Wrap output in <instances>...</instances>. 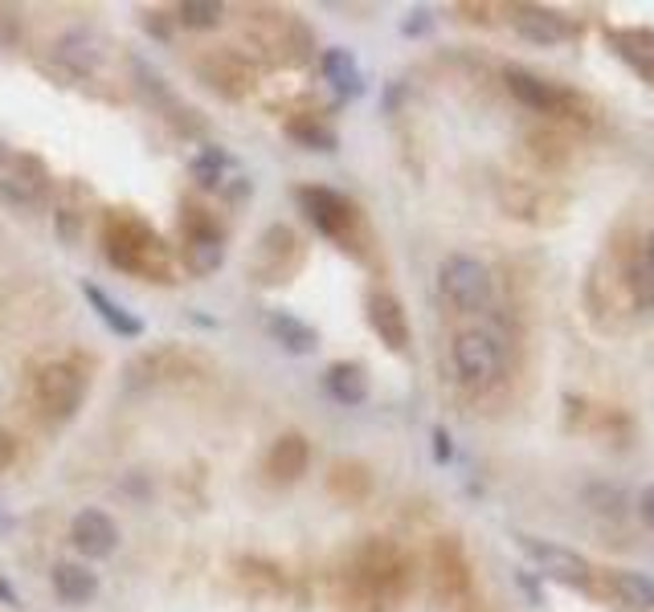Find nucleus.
Masks as SVG:
<instances>
[{"mask_svg": "<svg viewBox=\"0 0 654 612\" xmlns=\"http://www.w3.org/2000/svg\"><path fill=\"white\" fill-rule=\"evenodd\" d=\"M451 433H446V428H434V458L437 461H451Z\"/></svg>", "mask_w": 654, "mask_h": 612, "instance_id": "obj_27", "label": "nucleus"}, {"mask_svg": "<svg viewBox=\"0 0 654 612\" xmlns=\"http://www.w3.org/2000/svg\"><path fill=\"white\" fill-rule=\"evenodd\" d=\"M324 384H327V392L340 400V404H348V409L369 400V376H364L360 364H331Z\"/></svg>", "mask_w": 654, "mask_h": 612, "instance_id": "obj_18", "label": "nucleus"}, {"mask_svg": "<svg viewBox=\"0 0 654 612\" xmlns=\"http://www.w3.org/2000/svg\"><path fill=\"white\" fill-rule=\"evenodd\" d=\"M70 539H74V548H79L86 560H107V555H115V548H119V527H115V519H110L107 510L86 506V510H79L74 522H70Z\"/></svg>", "mask_w": 654, "mask_h": 612, "instance_id": "obj_8", "label": "nucleus"}, {"mask_svg": "<svg viewBox=\"0 0 654 612\" xmlns=\"http://www.w3.org/2000/svg\"><path fill=\"white\" fill-rule=\"evenodd\" d=\"M299 204H303V213L312 216V225L327 237H348L352 229V221H357V209L340 197V192H331V188H299Z\"/></svg>", "mask_w": 654, "mask_h": 612, "instance_id": "obj_7", "label": "nucleus"}, {"mask_svg": "<svg viewBox=\"0 0 654 612\" xmlns=\"http://www.w3.org/2000/svg\"><path fill=\"white\" fill-rule=\"evenodd\" d=\"M266 331L275 336L282 352L291 355H312L319 348V331H315L312 322L295 319L291 310H270V319H266Z\"/></svg>", "mask_w": 654, "mask_h": 612, "instance_id": "obj_14", "label": "nucleus"}, {"mask_svg": "<svg viewBox=\"0 0 654 612\" xmlns=\"http://www.w3.org/2000/svg\"><path fill=\"white\" fill-rule=\"evenodd\" d=\"M369 322H373V331L381 336V343H385L389 352H406V348H409L406 306L397 303L389 291H373V294H369Z\"/></svg>", "mask_w": 654, "mask_h": 612, "instance_id": "obj_12", "label": "nucleus"}, {"mask_svg": "<svg viewBox=\"0 0 654 612\" xmlns=\"http://www.w3.org/2000/svg\"><path fill=\"white\" fill-rule=\"evenodd\" d=\"M646 266H651V270H654V233H651V237H646Z\"/></svg>", "mask_w": 654, "mask_h": 612, "instance_id": "obj_30", "label": "nucleus"}, {"mask_svg": "<svg viewBox=\"0 0 654 612\" xmlns=\"http://www.w3.org/2000/svg\"><path fill=\"white\" fill-rule=\"evenodd\" d=\"M221 261H225V242L213 221L205 216H188V233H185V266L192 274H218Z\"/></svg>", "mask_w": 654, "mask_h": 612, "instance_id": "obj_9", "label": "nucleus"}, {"mask_svg": "<svg viewBox=\"0 0 654 612\" xmlns=\"http://www.w3.org/2000/svg\"><path fill=\"white\" fill-rule=\"evenodd\" d=\"M512 25L524 42H532V46H561V42L573 37V25H569L561 13L540 9V4H524V9H515Z\"/></svg>", "mask_w": 654, "mask_h": 612, "instance_id": "obj_11", "label": "nucleus"}, {"mask_svg": "<svg viewBox=\"0 0 654 612\" xmlns=\"http://www.w3.org/2000/svg\"><path fill=\"white\" fill-rule=\"evenodd\" d=\"M0 604H9V609H21V600H16V592L9 588V584L0 580Z\"/></svg>", "mask_w": 654, "mask_h": 612, "instance_id": "obj_29", "label": "nucleus"}, {"mask_svg": "<svg viewBox=\"0 0 654 612\" xmlns=\"http://www.w3.org/2000/svg\"><path fill=\"white\" fill-rule=\"evenodd\" d=\"M630 294H634V303L639 306H654V270L646 266V261H639L634 270H630Z\"/></svg>", "mask_w": 654, "mask_h": 612, "instance_id": "obj_24", "label": "nucleus"}, {"mask_svg": "<svg viewBox=\"0 0 654 612\" xmlns=\"http://www.w3.org/2000/svg\"><path fill=\"white\" fill-rule=\"evenodd\" d=\"M221 16H225V4H221V0H185V4L176 9V21H180L185 30H218Z\"/></svg>", "mask_w": 654, "mask_h": 612, "instance_id": "obj_23", "label": "nucleus"}, {"mask_svg": "<svg viewBox=\"0 0 654 612\" xmlns=\"http://www.w3.org/2000/svg\"><path fill=\"white\" fill-rule=\"evenodd\" d=\"M503 82H507V91H512L524 107L540 110V115H561V107L569 103V94H564L561 86L536 78L532 70H524V66H507V70H503Z\"/></svg>", "mask_w": 654, "mask_h": 612, "instance_id": "obj_10", "label": "nucleus"}, {"mask_svg": "<svg viewBox=\"0 0 654 612\" xmlns=\"http://www.w3.org/2000/svg\"><path fill=\"white\" fill-rule=\"evenodd\" d=\"M319 66H324V78L336 86L340 94H348V98H357L360 91H364V74H360V61L348 54V49H324V58H319Z\"/></svg>", "mask_w": 654, "mask_h": 612, "instance_id": "obj_17", "label": "nucleus"}, {"mask_svg": "<svg viewBox=\"0 0 654 612\" xmlns=\"http://www.w3.org/2000/svg\"><path fill=\"white\" fill-rule=\"evenodd\" d=\"M54 58L62 61L70 74H94V70H98V61H103V42L86 30H70V33L58 37Z\"/></svg>", "mask_w": 654, "mask_h": 612, "instance_id": "obj_13", "label": "nucleus"}, {"mask_svg": "<svg viewBox=\"0 0 654 612\" xmlns=\"http://www.w3.org/2000/svg\"><path fill=\"white\" fill-rule=\"evenodd\" d=\"M16 461V437L9 428H0V470H9Z\"/></svg>", "mask_w": 654, "mask_h": 612, "instance_id": "obj_26", "label": "nucleus"}, {"mask_svg": "<svg viewBox=\"0 0 654 612\" xmlns=\"http://www.w3.org/2000/svg\"><path fill=\"white\" fill-rule=\"evenodd\" d=\"M82 294H86V303L94 306V315L107 322L115 336H124V339H140L143 336V319H136L131 310H127L124 303H115L103 286H94V282H82Z\"/></svg>", "mask_w": 654, "mask_h": 612, "instance_id": "obj_16", "label": "nucleus"}, {"mask_svg": "<svg viewBox=\"0 0 654 612\" xmlns=\"http://www.w3.org/2000/svg\"><path fill=\"white\" fill-rule=\"evenodd\" d=\"M507 360H512L507 339L491 331V327H467L451 343L454 376H458V384L475 388V392H483V388L503 380L507 376Z\"/></svg>", "mask_w": 654, "mask_h": 612, "instance_id": "obj_1", "label": "nucleus"}, {"mask_svg": "<svg viewBox=\"0 0 654 612\" xmlns=\"http://www.w3.org/2000/svg\"><path fill=\"white\" fill-rule=\"evenodd\" d=\"M519 543H524V551L545 567L548 576H557L561 584H573V588H589L593 584V567L585 555H576V551L569 548H557V543H545V539H536V536H519Z\"/></svg>", "mask_w": 654, "mask_h": 612, "instance_id": "obj_6", "label": "nucleus"}, {"mask_svg": "<svg viewBox=\"0 0 654 612\" xmlns=\"http://www.w3.org/2000/svg\"><path fill=\"white\" fill-rule=\"evenodd\" d=\"M639 510H642V519H646V522H651V527H654V486H646V490H642Z\"/></svg>", "mask_w": 654, "mask_h": 612, "instance_id": "obj_28", "label": "nucleus"}, {"mask_svg": "<svg viewBox=\"0 0 654 612\" xmlns=\"http://www.w3.org/2000/svg\"><path fill=\"white\" fill-rule=\"evenodd\" d=\"M437 294H442L454 310L479 315V310H487L491 298H495V278H491V270H487L479 258L451 254V258L437 266Z\"/></svg>", "mask_w": 654, "mask_h": 612, "instance_id": "obj_3", "label": "nucleus"}, {"mask_svg": "<svg viewBox=\"0 0 654 612\" xmlns=\"http://www.w3.org/2000/svg\"><path fill=\"white\" fill-rule=\"evenodd\" d=\"M49 580H54L58 600H66V604H86L98 592V576L86 564H74V560H58Z\"/></svg>", "mask_w": 654, "mask_h": 612, "instance_id": "obj_15", "label": "nucleus"}, {"mask_svg": "<svg viewBox=\"0 0 654 612\" xmlns=\"http://www.w3.org/2000/svg\"><path fill=\"white\" fill-rule=\"evenodd\" d=\"M585 503H589V510H602V515H622V494L609 486H589Z\"/></svg>", "mask_w": 654, "mask_h": 612, "instance_id": "obj_25", "label": "nucleus"}, {"mask_svg": "<svg viewBox=\"0 0 654 612\" xmlns=\"http://www.w3.org/2000/svg\"><path fill=\"white\" fill-rule=\"evenodd\" d=\"M230 155L221 152V148H205L201 155H192V164H188V172H192V180L201 184V188H221L225 184V172H230Z\"/></svg>", "mask_w": 654, "mask_h": 612, "instance_id": "obj_22", "label": "nucleus"}, {"mask_svg": "<svg viewBox=\"0 0 654 612\" xmlns=\"http://www.w3.org/2000/svg\"><path fill=\"white\" fill-rule=\"evenodd\" d=\"M287 136L295 139V143H303V148H312V152H336L340 148V136L327 122L315 119V115H295V119L287 122Z\"/></svg>", "mask_w": 654, "mask_h": 612, "instance_id": "obj_20", "label": "nucleus"}, {"mask_svg": "<svg viewBox=\"0 0 654 612\" xmlns=\"http://www.w3.org/2000/svg\"><path fill=\"white\" fill-rule=\"evenodd\" d=\"M86 397V376L74 364H46L37 376V404L49 421H70Z\"/></svg>", "mask_w": 654, "mask_h": 612, "instance_id": "obj_5", "label": "nucleus"}, {"mask_svg": "<svg viewBox=\"0 0 654 612\" xmlns=\"http://www.w3.org/2000/svg\"><path fill=\"white\" fill-rule=\"evenodd\" d=\"M307 461H312V449H307V442L303 437H279L275 442V449H270V474L275 478H287V482H295L299 474H307Z\"/></svg>", "mask_w": 654, "mask_h": 612, "instance_id": "obj_19", "label": "nucleus"}, {"mask_svg": "<svg viewBox=\"0 0 654 612\" xmlns=\"http://www.w3.org/2000/svg\"><path fill=\"white\" fill-rule=\"evenodd\" d=\"M609 588L634 609H654V580L642 572H609Z\"/></svg>", "mask_w": 654, "mask_h": 612, "instance_id": "obj_21", "label": "nucleus"}, {"mask_svg": "<svg viewBox=\"0 0 654 612\" xmlns=\"http://www.w3.org/2000/svg\"><path fill=\"white\" fill-rule=\"evenodd\" d=\"M54 197V176L46 160L33 152H16L9 143H0V200L9 209H46Z\"/></svg>", "mask_w": 654, "mask_h": 612, "instance_id": "obj_2", "label": "nucleus"}, {"mask_svg": "<svg viewBox=\"0 0 654 612\" xmlns=\"http://www.w3.org/2000/svg\"><path fill=\"white\" fill-rule=\"evenodd\" d=\"M107 254L110 261L127 270V274H152V258L164 266V249H160V237L143 221H131V216H119L110 221L107 229Z\"/></svg>", "mask_w": 654, "mask_h": 612, "instance_id": "obj_4", "label": "nucleus"}]
</instances>
